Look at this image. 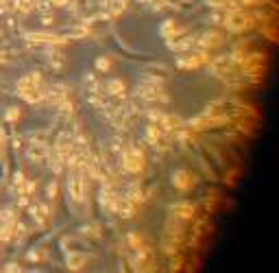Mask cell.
Wrapping results in <instances>:
<instances>
[{"mask_svg": "<svg viewBox=\"0 0 279 273\" xmlns=\"http://www.w3.org/2000/svg\"><path fill=\"white\" fill-rule=\"evenodd\" d=\"M120 166L126 175H140L144 171V153L138 146H122L120 151Z\"/></svg>", "mask_w": 279, "mask_h": 273, "instance_id": "6da1fadb", "label": "cell"}, {"mask_svg": "<svg viewBox=\"0 0 279 273\" xmlns=\"http://www.w3.org/2000/svg\"><path fill=\"white\" fill-rule=\"evenodd\" d=\"M87 190H90L87 177L83 175L81 171H70V175H68V199L70 201L83 203L87 197Z\"/></svg>", "mask_w": 279, "mask_h": 273, "instance_id": "7a4b0ae2", "label": "cell"}, {"mask_svg": "<svg viewBox=\"0 0 279 273\" xmlns=\"http://www.w3.org/2000/svg\"><path fill=\"white\" fill-rule=\"evenodd\" d=\"M131 262V267L135 269V271H153L155 269V264H157V260H155V251L151 249V247H140V249H135V254H133V258L129 260Z\"/></svg>", "mask_w": 279, "mask_h": 273, "instance_id": "3957f363", "label": "cell"}, {"mask_svg": "<svg viewBox=\"0 0 279 273\" xmlns=\"http://www.w3.org/2000/svg\"><path fill=\"white\" fill-rule=\"evenodd\" d=\"M251 22L253 20L248 18V16H244L242 11H227L225 14V27H227V31L229 33H235V35H238V33H244L247 31L248 27H251Z\"/></svg>", "mask_w": 279, "mask_h": 273, "instance_id": "277c9868", "label": "cell"}, {"mask_svg": "<svg viewBox=\"0 0 279 273\" xmlns=\"http://www.w3.org/2000/svg\"><path fill=\"white\" fill-rule=\"evenodd\" d=\"M24 42H29V44H35V46H42V44H46V46H63L65 42V37L63 35H55V33H42V31H29V33H24Z\"/></svg>", "mask_w": 279, "mask_h": 273, "instance_id": "5b68a950", "label": "cell"}, {"mask_svg": "<svg viewBox=\"0 0 279 273\" xmlns=\"http://www.w3.org/2000/svg\"><path fill=\"white\" fill-rule=\"evenodd\" d=\"M111 212H113V214H118L120 219H133L135 212H138V206H135V203H131L126 197H120V194H118V199H116V203H113Z\"/></svg>", "mask_w": 279, "mask_h": 273, "instance_id": "8992f818", "label": "cell"}, {"mask_svg": "<svg viewBox=\"0 0 279 273\" xmlns=\"http://www.w3.org/2000/svg\"><path fill=\"white\" fill-rule=\"evenodd\" d=\"M194 46L196 48H201V50H214V48H218V46H222V37L218 35V33H214V31H207V33H203L201 37H196L194 40Z\"/></svg>", "mask_w": 279, "mask_h": 273, "instance_id": "52a82bcc", "label": "cell"}, {"mask_svg": "<svg viewBox=\"0 0 279 273\" xmlns=\"http://www.w3.org/2000/svg\"><path fill=\"white\" fill-rule=\"evenodd\" d=\"M29 212L39 229L48 227V223H50V210H48V206H37V203L33 206V203H29Z\"/></svg>", "mask_w": 279, "mask_h": 273, "instance_id": "ba28073f", "label": "cell"}, {"mask_svg": "<svg viewBox=\"0 0 279 273\" xmlns=\"http://www.w3.org/2000/svg\"><path fill=\"white\" fill-rule=\"evenodd\" d=\"M172 186L177 190H181V193H187V190L194 186V179H192L190 171H186V168H179V171L172 173Z\"/></svg>", "mask_w": 279, "mask_h": 273, "instance_id": "9c48e42d", "label": "cell"}, {"mask_svg": "<svg viewBox=\"0 0 279 273\" xmlns=\"http://www.w3.org/2000/svg\"><path fill=\"white\" fill-rule=\"evenodd\" d=\"M170 212H172L177 219H181V221H192V219H194V214H196L194 206H192V203H187V201L170 203Z\"/></svg>", "mask_w": 279, "mask_h": 273, "instance_id": "30bf717a", "label": "cell"}, {"mask_svg": "<svg viewBox=\"0 0 279 273\" xmlns=\"http://www.w3.org/2000/svg\"><path fill=\"white\" fill-rule=\"evenodd\" d=\"M87 256L83 254V251H68V256H65V267L70 269V271H83V269L87 267Z\"/></svg>", "mask_w": 279, "mask_h": 273, "instance_id": "8fae6325", "label": "cell"}, {"mask_svg": "<svg viewBox=\"0 0 279 273\" xmlns=\"http://www.w3.org/2000/svg\"><path fill=\"white\" fill-rule=\"evenodd\" d=\"M166 46H168L170 50H177V53H186V50L194 48V37H190V35L170 37V40H166Z\"/></svg>", "mask_w": 279, "mask_h": 273, "instance_id": "7c38bea8", "label": "cell"}, {"mask_svg": "<svg viewBox=\"0 0 279 273\" xmlns=\"http://www.w3.org/2000/svg\"><path fill=\"white\" fill-rule=\"evenodd\" d=\"M48 153H50V146L39 145V142H31L29 149H26V158H29L31 162H35V164L44 162V160L48 158Z\"/></svg>", "mask_w": 279, "mask_h": 273, "instance_id": "4fadbf2b", "label": "cell"}, {"mask_svg": "<svg viewBox=\"0 0 279 273\" xmlns=\"http://www.w3.org/2000/svg\"><path fill=\"white\" fill-rule=\"evenodd\" d=\"M42 83H44L42 72H29V75H24L22 79H17L16 90H17V92H22V90H26V88H33V85H42Z\"/></svg>", "mask_w": 279, "mask_h": 273, "instance_id": "5bb4252c", "label": "cell"}, {"mask_svg": "<svg viewBox=\"0 0 279 273\" xmlns=\"http://www.w3.org/2000/svg\"><path fill=\"white\" fill-rule=\"evenodd\" d=\"M183 33H186V29L177 27V24H174V20H166V22L161 24V29H159V35L164 37V40H170V37L183 35Z\"/></svg>", "mask_w": 279, "mask_h": 273, "instance_id": "9a60e30c", "label": "cell"}, {"mask_svg": "<svg viewBox=\"0 0 279 273\" xmlns=\"http://www.w3.org/2000/svg\"><path fill=\"white\" fill-rule=\"evenodd\" d=\"M105 90H107V94L120 98V96H124L126 85H124V81H122V79H109L107 83H105Z\"/></svg>", "mask_w": 279, "mask_h": 273, "instance_id": "2e32d148", "label": "cell"}, {"mask_svg": "<svg viewBox=\"0 0 279 273\" xmlns=\"http://www.w3.org/2000/svg\"><path fill=\"white\" fill-rule=\"evenodd\" d=\"M35 9V0H13V11L11 14H20L26 16Z\"/></svg>", "mask_w": 279, "mask_h": 273, "instance_id": "e0dca14e", "label": "cell"}, {"mask_svg": "<svg viewBox=\"0 0 279 273\" xmlns=\"http://www.w3.org/2000/svg\"><path fill=\"white\" fill-rule=\"evenodd\" d=\"M50 66L55 68V70H61V68L65 66V55L59 53L57 50V46H52V53H50Z\"/></svg>", "mask_w": 279, "mask_h": 273, "instance_id": "ac0fdd59", "label": "cell"}, {"mask_svg": "<svg viewBox=\"0 0 279 273\" xmlns=\"http://www.w3.org/2000/svg\"><path fill=\"white\" fill-rule=\"evenodd\" d=\"M124 245L129 247L131 251H135V249H140V247H142V236H140L138 232H129L124 236Z\"/></svg>", "mask_w": 279, "mask_h": 273, "instance_id": "d6986e66", "label": "cell"}, {"mask_svg": "<svg viewBox=\"0 0 279 273\" xmlns=\"http://www.w3.org/2000/svg\"><path fill=\"white\" fill-rule=\"evenodd\" d=\"M13 225L16 223H0V242L13 241Z\"/></svg>", "mask_w": 279, "mask_h": 273, "instance_id": "ffe728a7", "label": "cell"}, {"mask_svg": "<svg viewBox=\"0 0 279 273\" xmlns=\"http://www.w3.org/2000/svg\"><path fill=\"white\" fill-rule=\"evenodd\" d=\"M94 66H96V70H98V72H109V68H111V59L105 57V55H103V57L96 59Z\"/></svg>", "mask_w": 279, "mask_h": 273, "instance_id": "44dd1931", "label": "cell"}, {"mask_svg": "<svg viewBox=\"0 0 279 273\" xmlns=\"http://www.w3.org/2000/svg\"><path fill=\"white\" fill-rule=\"evenodd\" d=\"M146 114H148V118H151V123H157V125H159L161 118H164V112H161L159 107H151Z\"/></svg>", "mask_w": 279, "mask_h": 273, "instance_id": "7402d4cb", "label": "cell"}, {"mask_svg": "<svg viewBox=\"0 0 279 273\" xmlns=\"http://www.w3.org/2000/svg\"><path fill=\"white\" fill-rule=\"evenodd\" d=\"M35 9H37L39 14H50L52 11L50 0H35Z\"/></svg>", "mask_w": 279, "mask_h": 273, "instance_id": "603a6c76", "label": "cell"}, {"mask_svg": "<svg viewBox=\"0 0 279 273\" xmlns=\"http://www.w3.org/2000/svg\"><path fill=\"white\" fill-rule=\"evenodd\" d=\"M20 116H22V112L17 110V107H9L7 114H4V120H7V123H16V120H20Z\"/></svg>", "mask_w": 279, "mask_h": 273, "instance_id": "cb8c5ba5", "label": "cell"}, {"mask_svg": "<svg viewBox=\"0 0 279 273\" xmlns=\"http://www.w3.org/2000/svg\"><path fill=\"white\" fill-rule=\"evenodd\" d=\"M57 194H59V184H57V181L52 179L50 184L46 186V197H48V199H50V201H52V199H57Z\"/></svg>", "mask_w": 279, "mask_h": 273, "instance_id": "d4e9b609", "label": "cell"}, {"mask_svg": "<svg viewBox=\"0 0 279 273\" xmlns=\"http://www.w3.org/2000/svg\"><path fill=\"white\" fill-rule=\"evenodd\" d=\"M26 258H29L31 262H39V260H42V251H39V249H31L29 254H26Z\"/></svg>", "mask_w": 279, "mask_h": 273, "instance_id": "484cf974", "label": "cell"}, {"mask_svg": "<svg viewBox=\"0 0 279 273\" xmlns=\"http://www.w3.org/2000/svg\"><path fill=\"white\" fill-rule=\"evenodd\" d=\"M42 24H44V27L55 24V16H52V14H42Z\"/></svg>", "mask_w": 279, "mask_h": 273, "instance_id": "4316f807", "label": "cell"}, {"mask_svg": "<svg viewBox=\"0 0 279 273\" xmlns=\"http://www.w3.org/2000/svg\"><path fill=\"white\" fill-rule=\"evenodd\" d=\"M4 271H9V273L22 271V267H20V262H7V264H4Z\"/></svg>", "mask_w": 279, "mask_h": 273, "instance_id": "83f0119b", "label": "cell"}, {"mask_svg": "<svg viewBox=\"0 0 279 273\" xmlns=\"http://www.w3.org/2000/svg\"><path fill=\"white\" fill-rule=\"evenodd\" d=\"M50 5L52 7H65L68 5V0H50Z\"/></svg>", "mask_w": 279, "mask_h": 273, "instance_id": "f1b7e54d", "label": "cell"}, {"mask_svg": "<svg viewBox=\"0 0 279 273\" xmlns=\"http://www.w3.org/2000/svg\"><path fill=\"white\" fill-rule=\"evenodd\" d=\"M11 59H9V55L4 53V50H0V64H9Z\"/></svg>", "mask_w": 279, "mask_h": 273, "instance_id": "f546056e", "label": "cell"}, {"mask_svg": "<svg viewBox=\"0 0 279 273\" xmlns=\"http://www.w3.org/2000/svg\"><path fill=\"white\" fill-rule=\"evenodd\" d=\"M0 37H2V31H0Z\"/></svg>", "mask_w": 279, "mask_h": 273, "instance_id": "4dcf8cb0", "label": "cell"}]
</instances>
